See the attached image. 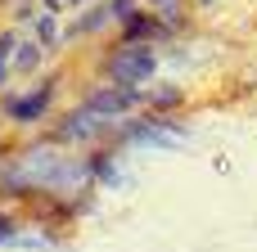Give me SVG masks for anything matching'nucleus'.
<instances>
[{
  "instance_id": "nucleus-1",
  "label": "nucleus",
  "mask_w": 257,
  "mask_h": 252,
  "mask_svg": "<svg viewBox=\"0 0 257 252\" xmlns=\"http://www.w3.org/2000/svg\"><path fill=\"white\" fill-rule=\"evenodd\" d=\"M108 77H113L122 90H136L140 81L154 77V50H149V45H122V50L108 59Z\"/></svg>"
},
{
  "instance_id": "nucleus-2",
  "label": "nucleus",
  "mask_w": 257,
  "mask_h": 252,
  "mask_svg": "<svg viewBox=\"0 0 257 252\" xmlns=\"http://www.w3.org/2000/svg\"><path fill=\"white\" fill-rule=\"evenodd\" d=\"M50 99H54V86L45 81V86H36L32 95L9 99V104H5V113H9L14 122H41V117H45V108H50Z\"/></svg>"
},
{
  "instance_id": "nucleus-3",
  "label": "nucleus",
  "mask_w": 257,
  "mask_h": 252,
  "mask_svg": "<svg viewBox=\"0 0 257 252\" xmlns=\"http://www.w3.org/2000/svg\"><path fill=\"white\" fill-rule=\"evenodd\" d=\"M136 104V90H108V95H95V99H86L81 108L90 113V117H117V113H126Z\"/></svg>"
},
{
  "instance_id": "nucleus-4",
  "label": "nucleus",
  "mask_w": 257,
  "mask_h": 252,
  "mask_svg": "<svg viewBox=\"0 0 257 252\" xmlns=\"http://www.w3.org/2000/svg\"><path fill=\"white\" fill-rule=\"evenodd\" d=\"M158 32H163V23H158V18H149V14H140V18H131V23H126V36H122V41H126V45H145V41H149V36H158Z\"/></svg>"
},
{
  "instance_id": "nucleus-5",
  "label": "nucleus",
  "mask_w": 257,
  "mask_h": 252,
  "mask_svg": "<svg viewBox=\"0 0 257 252\" xmlns=\"http://www.w3.org/2000/svg\"><path fill=\"white\" fill-rule=\"evenodd\" d=\"M104 23H108V9H90V14H86V18H77V23H72L63 36L72 41V36H81V32H95V27H104Z\"/></svg>"
},
{
  "instance_id": "nucleus-6",
  "label": "nucleus",
  "mask_w": 257,
  "mask_h": 252,
  "mask_svg": "<svg viewBox=\"0 0 257 252\" xmlns=\"http://www.w3.org/2000/svg\"><path fill=\"white\" fill-rule=\"evenodd\" d=\"M36 63H41V50H36V45H27V41H23V45H18V50H14V68H18V72H32V68H36Z\"/></svg>"
},
{
  "instance_id": "nucleus-7",
  "label": "nucleus",
  "mask_w": 257,
  "mask_h": 252,
  "mask_svg": "<svg viewBox=\"0 0 257 252\" xmlns=\"http://www.w3.org/2000/svg\"><path fill=\"white\" fill-rule=\"evenodd\" d=\"M14 50H18V36H14V32H0V86L9 81V68H5V63H9Z\"/></svg>"
},
{
  "instance_id": "nucleus-8",
  "label": "nucleus",
  "mask_w": 257,
  "mask_h": 252,
  "mask_svg": "<svg viewBox=\"0 0 257 252\" xmlns=\"http://www.w3.org/2000/svg\"><path fill=\"white\" fill-rule=\"evenodd\" d=\"M36 32H41V41H45V45H59V27H54V18H50V14H41V18H36Z\"/></svg>"
},
{
  "instance_id": "nucleus-9",
  "label": "nucleus",
  "mask_w": 257,
  "mask_h": 252,
  "mask_svg": "<svg viewBox=\"0 0 257 252\" xmlns=\"http://www.w3.org/2000/svg\"><path fill=\"white\" fill-rule=\"evenodd\" d=\"M108 14H117V18H131V14H136V0H113V5H108Z\"/></svg>"
},
{
  "instance_id": "nucleus-10",
  "label": "nucleus",
  "mask_w": 257,
  "mask_h": 252,
  "mask_svg": "<svg viewBox=\"0 0 257 252\" xmlns=\"http://www.w3.org/2000/svg\"><path fill=\"white\" fill-rule=\"evenodd\" d=\"M0 239H14V221H9L5 212H0Z\"/></svg>"
},
{
  "instance_id": "nucleus-11",
  "label": "nucleus",
  "mask_w": 257,
  "mask_h": 252,
  "mask_svg": "<svg viewBox=\"0 0 257 252\" xmlns=\"http://www.w3.org/2000/svg\"><path fill=\"white\" fill-rule=\"evenodd\" d=\"M41 5H45V14H59L63 9V0H41Z\"/></svg>"
},
{
  "instance_id": "nucleus-12",
  "label": "nucleus",
  "mask_w": 257,
  "mask_h": 252,
  "mask_svg": "<svg viewBox=\"0 0 257 252\" xmlns=\"http://www.w3.org/2000/svg\"><path fill=\"white\" fill-rule=\"evenodd\" d=\"M154 5H158L163 14H176V0H154Z\"/></svg>"
},
{
  "instance_id": "nucleus-13",
  "label": "nucleus",
  "mask_w": 257,
  "mask_h": 252,
  "mask_svg": "<svg viewBox=\"0 0 257 252\" xmlns=\"http://www.w3.org/2000/svg\"><path fill=\"white\" fill-rule=\"evenodd\" d=\"M68 5H81V0H68Z\"/></svg>"
},
{
  "instance_id": "nucleus-14",
  "label": "nucleus",
  "mask_w": 257,
  "mask_h": 252,
  "mask_svg": "<svg viewBox=\"0 0 257 252\" xmlns=\"http://www.w3.org/2000/svg\"><path fill=\"white\" fill-rule=\"evenodd\" d=\"M199 5H212V0H199Z\"/></svg>"
}]
</instances>
